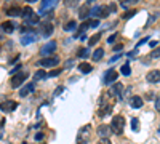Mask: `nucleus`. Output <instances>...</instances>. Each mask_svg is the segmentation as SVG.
<instances>
[{"label": "nucleus", "instance_id": "1", "mask_svg": "<svg viewBox=\"0 0 160 144\" xmlns=\"http://www.w3.org/2000/svg\"><path fill=\"white\" fill-rule=\"evenodd\" d=\"M21 16L24 18V21H26L27 26H35V24H39V15L34 13V10H32L31 7L23 8V15H21Z\"/></svg>", "mask_w": 160, "mask_h": 144}, {"label": "nucleus", "instance_id": "2", "mask_svg": "<svg viewBox=\"0 0 160 144\" xmlns=\"http://www.w3.org/2000/svg\"><path fill=\"white\" fill-rule=\"evenodd\" d=\"M110 130H112V133H115V134H122L123 130H125V119L122 117V115H115V117H112Z\"/></svg>", "mask_w": 160, "mask_h": 144}, {"label": "nucleus", "instance_id": "3", "mask_svg": "<svg viewBox=\"0 0 160 144\" xmlns=\"http://www.w3.org/2000/svg\"><path fill=\"white\" fill-rule=\"evenodd\" d=\"M90 134H91L90 125H83V127L79 130V133H77V144H88Z\"/></svg>", "mask_w": 160, "mask_h": 144}, {"label": "nucleus", "instance_id": "4", "mask_svg": "<svg viewBox=\"0 0 160 144\" xmlns=\"http://www.w3.org/2000/svg\"><path fill=\"white\" fill-rule=\"evenodd\" d=\"M59 64V58L58 56H46V58H42V59H39V63H37V66H40V67H54Z\"/></svg>", "mask_w": 160, "mask_h": 144}, {"label": "nucleus", "instance_id": "5", "mask_svg": "<svg viewBox=\"0 0 160 144\" xmlns=\"http://www.w3.org/2000/svg\"><path fill=\"white\" fill-rule=\"evenodd\" d=\"M27 72H18V74H15L13 77H11V88H19V86L27 80Z\"/></svg>", "mask_w": 160, "mask_h": 144}, {"label": "nucleus", "instance_id": "6", "mask_svg": "<svg viewBox=\"0 0 160 144\" xmlns=\"http://www.w3.org/2000/svg\"><path fill=\"white\" fill-rule=\"evenodd\" d=\"M53 31H54V26H53L50 21L40 23V26H39V34H40L42 37H50V35L53 34Z\"/></svg>", "mask_w": 160, "mask_h": 144}, {"label": "nucleus", "instance_id": "7", "mask_svg": "<svg viewBox=\"0 0 160 144\" xmlns=\"http://www.w3.org/2000/svg\"><path fill=\"white\" fill-rule=\"evenodd\" d=\"M56 42L54 40H51V42H48L46 45H43L42 48H40V56L42 58H46V56H51L54 51H56Z\"/></svg>", "mask_w": 160, "mask_h": 144}, {"label": "nucleus", "instance_id": "8", "mask_svg": "<svg viewBox=\"0 0 160 144\" xmlns=\"http://www.w3.org/2000/svg\"><path fill=\"white\" fill-rule=\"evenodd\" d=\"M56 2H58V0H42L40 8H39V15H45V13L51 11V8L56 5Z\"/></svg>", "mask_w": 160, "mask_h": 144}, {"label": "nucleus", "instance_id": "9", "mask_svg": "<svg viewBox=\"0 0 160 144\" xmlns=\"http://www.w3.org/2000/svg\"><path fill=\"white\" fill-rule=\"evenodd\" d=\"M117 77H119V72L115 69H109L106 74H104V83L106 85H112V83H115L117 82Z\"/></svg>", "mask_w": 160, "mask_h": 144}, {"label": "nucleus", "instance_id": "10", "mask_svg": "<svg viewBox=\"0 0 160 144\" xmlns=\"http://www.w3.org/2000/svg\"><path fill=\"white\" fill-rule=\"evenodd\" d=\"M123 91H125V86L122 85V83H119V82L112 83V88H110V94H114V96H117L119 99H122V98H123Z\"/></svg>", "mask_w": 160, "mask_h": 144}, {"label": "nucleus", "instance_id": "11", "mask_svg": "<svg viewBox=\"0 0 160 144\" xmlns=\"http://www.w3.org/2000/svg\"><path fill=\"white\" fill-rule=\"evenodd\" d=\"M96 133H98V136H99V138H109L110 134H112L110 125H106V123L99 125V127H98V130H96Z\"/></svg>", "mask_w": 160, "mask_h": 144}, {"label": "nucleus", "instance_id": "12", "mask_svg": "<svg viewBox=\"0 0 160 144\" xmlns=\"http://www.w3.org/2000/svg\"><path fill=\"white\" fill-rule=\"evenodd\" d=\"M37 34L32 31V32H26V34H23V37H21V43L23 45H29V43H34L35 40H37Z\"/></svg>", "mask_w": 160, "mask_h": 144}, {"label": "nucleus", "instance_id": "13", "mask_svg": "<svg viewBox=\"0 0 160 144\" xmlns=\"http://www.w3.org/2000/svg\"><path fill=\"white\" fill-rule=\"evenodd\" d=\"M16 107H18V103L15 101H3L0 104V111H3V112H13Z\"/></svg>", "mask_w": 160, "mask_h": 144}, {"label": "nucleus", "instance_id": "14", "mask_svg": "<svg viewBox=\"0 0 160 144\" xmlns=\"http://www.w3.org/2000/svg\"><path fill=\"white\" fill-rule=\"evenodd\" d=\"M146 80H147L149 83H158V82H160V71H158V69L150 71V72L146 75Z\"/></svg>", "mask_w": 160, "mask_h": 144}, {"label": "nucleus", "instance_id": "15", "mask_svg": "<svg viewBox=\"0 0 160 144\" xmlns=\"http://www.w3.org/2000/svg\"><path fill=\"white\" fill-rule=\"evenodd\" d=\"M143 104H144V99L141 98V96H131V98H130V106L133 109H141V107H143Z\"/></svg>", "mask_w": 160, "mask_h": 144}, {"label": "nucleus", "instance_id": "16", "mask_svg": "<svg viewBox=\"0 0 160 144\" xmlns=\"http://www.w3.org/2000/svg\"><path fill=\"white\" fill-rule=\"evenodd\" d=\"M34 90H35V83H34V82H31V83H27V85L24 86V88H21V90H19V96H21V98H26V96H27V94H31Z\"/></svg>", "mask_w": 160, "mask_h": 144}, {"label": "nucleus", "instance_id": "17", "mask_svg": "<svg viewBox=\"0 0 160 144\" xmlns=\"http://www.w3.org/2000/svg\"><path fill=\"white\" fill-rule=\"evenodd\" d=\"M6 15H8V16L16 18V16H21V15H23V10H21L19 7L13 5V7H10V8H6Z\"/></svg>", "mask_w": 160, "mask_h": 144}, {"label": "nucleus", "instance_id": "18", "mask_svg": "<svg viewBox=\"0 0 160 144\" xmlns=\"http://www.w3.org/2000/svg\"><path fill=\"white\" fill-rule=\"evenodd\" d=\"M90 15V3H85L79 8V18L80 19H87Z\"/></svg>", "mask_w": 160, "mask_h": 144}, {"label": "nucleus", "instance_id": "19", "mask_svg": "<svg viewBox=\"0 0 160 144\" xmlns=\"http://www.w3.org/2000/svg\"><path fill=\"white\" fill-rule=\"evenodd\" d=\"M110 112H112V104H104L99 109V115H101V117H107V115H110Z\"/></svg>", "mask_w": 160, "mask_h": 144}, {"label": "nucleus", "instance_id": "20", "mask_svg": "<svg viewBox=\"0 0 160 144\" xmlns=\"http://www.w3.org/2000/svg\"><path fill=\"white\" fill-rule=\"evenodd\" d=\"M79 71H80L82 74H90V72L93 71V67L90 66V63H80V64H79Z\"/></svg>", "mask_w": 160, "mask_h": 144}, {"label": "nucleus", "instance_id": "21", "mask_svg": "<svg viewBox=\"0 0 160 144\" xmlns=\"http://www.w3.org/2000/svg\"><path fill=\"white\" fill-rule=\"evenodd\" d=\"M2 29H3V32L11 34V32L15 31V24H13L11 21H5V23H2Z\"/></svg>", "mask_w": 160, "mask_h": 144}, {"label": "nucleus", "instance_id": "22", "mask_svg": "<svg viewBox=\"0 0 160 144\" xmlns=\"http://www.w3.org/2000/svg\"><path fill=\"white\" fill-rule=\"evenodd\" d=\"M102 56H104V50H102V48H98V50L93 51L91 59H93V61H99V59H102Z\"/></svg>", "mask_w": 160, "mask_h": 144}, {"label": "nucleus", "instance_id": "23", "mask_svg": "<svg viewBox=\"0 0 160 144\" xmlns=\"http://www.w3.org/2000/svg\"><path fill=\"white\" fill-rule=\"evenodd\" d=\"M99 38H101V34H95V35H91V37L88 38V45H90V46H95V45L99 42Z\"/></svg>", "mask_w": 160, "mask_h": 144}, {"label": "nucleus", "instance_id": "24", "mask_svg": "<svg viewBox=\"0 0 160 144\" xmlns=\"http://www.w3.org/2000/svg\"><path fill=\"white\" fill-rule=\"evenodd\" d=\"M75 27H77V23H75V21H69L67 24H64V26H63V29H64L66 32H69V31H74Z\"/></svg>", "mask_w": 160, "mask_h": 144}, {"label": "nucleus", "instance_id": "25", "mask_svg": "<svg viewBox=\"0 0 160 144\" xmlns=\"http://www.w3.org/2000/svg\"><path fill=\"white\" fill-rule=\"evenodd\" d=\"M120 72H122V75H130L131 74V67H130V64H123V66H122L120 67Z\"/></svg>", "mask_w": 160, "mask_h": 144}, {"label": "nucleus", "instance_id": "26", "mask_svg": "<svg viewBox=\"0 0 160 144\" xmlns=\"http://www.w3.org/2000/svg\"><path fill=\"white\" fill-rule=\"evenodd\" d=\"M34 77H35V80H43L45 77H46V74H45V71L43 69H39L35 74H34Z\"/></svg>", "mask_w": 160, "mask_h": 144}, {"label": "nucleus", "instance_id": "27", "mask_svg": "<svg viewBox=\"0 0 160 144\" xmlns=\"http://www.w3.org/2000/svg\"><path fill=\"white\" fill-rule=\"evenodd\" d=\"M138 2H139V0H122V7L128 8V7H131V5H136Z\"/></svg>", "mask_w": 160, "mask_h": 144}, {"label": "nucleus", "instance_id": "28", "mask_svg": "<svg viewBox=\"0 0 160 144\" xmlns=\"http://www.w3.org/2000/svg\"><path fill=\"white\" fill-rule=\"evenodd\" d=\"M90 51L87 50V48H79V51H77V56L79 58H88Z\"/></svg>", "mask_w": 160, "mask_h": 144}, {"label": "nucleus", "instance_id": "29", "mask_svg": "<svg viewBox=\"0 0 160 144\" xmlns=\"http://www.w3.org/2000/svg\"><path fill=\"white\" fill-rule=\"evenodd\" d=\"M79 2H80V0H64V5L69 7V8H74V7L79 5Z\"/></svg>", "mask_w": 160, "mask_h": 144}, {"label": "nucleus", "instance_id": "30", "mask_svg": "<svg viewBox=\"0 0 160 144\" xmlns=\"http://www.w3.org/2000/svg\"><path fill=\"white\" fill-rule=\"evenodd\" d=\"M101 15V7H93L90 10V16H99Z\"/></svg>", "mask_w": 160, "mask_h": 144}, {"label": "nucleus", "instance_id": "31", "mask_svg": "<svg viewBox=\"0 0 160 144\" xmlns=\"http://www.w3.org/2000/svg\"><path fill=\"white\" fill-rule=\"evenodd\" d=\"M109 15H110V11H109L107 5H106V7H101V15H99V16H101L102 19H104V18H107Z\"/></svg>", "mask_w": 160, "mask_h": 144}, {"label": "nucleus", "instance_id": "32", "mask_svg": "<svg viewBox=\"0 0 160 144\" xmlns=\"http://www.w3.org/2000/svg\"><path fill=\"white\" fill-rule=\"evenodd\" d=\"M61 72H63V69H59V67H54V69H51V71H50L48 77H58Z\"/></svg>", "mask_w": 160, "mask_h": 144}, {"label": "nucleus", "instance_id": "33", "mask_svg": "<svg viewBox=\"0 0 160 144\" xmlns=\"http://www.w3.org/2000/svg\"><path fill=\"white\" fill-rule=\"evenodd\" d=\"M88 26H90V27H98V26H99V19H90Z\"/></svg>", "mask_w": 160, "mask_h": 144}, {"label": "nucleus", "instance_id": "34", "mask_svg": "<svg viewBox=\"0 0 160 144\" xmlns=\"http://www.w3.org/2000/svg\"><path fill=\"white\" fill-rule=\"evenodd\" d=\"M138 119H131V130L133 131H138Z\"/></svg>", "mask_w": 160, "mask_h": 144}, {"label": "nucleus", "instance_id": "35", "mask_svg": "<svg viewBox=\"0 0 160 144\" xmlns=\"http://www.w3.org/2000/svg\"><path fill=\"white\" fill-rule=\"evenodd\" d=\"M135 15H136V10H131L130 13H125V15H123V18H125V19H130V18H133Z\"/></svg>", "mask_w": 160, "mask_h": 144}, {"label": "nucleus", "instance_id": "36", "mask_svg": "<svg viewBox=\"0 0 160 144\" xmlns=\"http://www.w3.org/2000/svg\"><path fill=\"white\" fill-rule=\"evenodd\" d=\"M150 56H152V58H160V46H158V48H155V50H154L152 53H150Z\"/></svg>", "mask_w": 160, "mask_h": 144}, {"label": "nucleus", "instance_id": "37", "mask_svg": "<svg viewBox=\"0 0 160 144\" xmlns=\"http://www.w3.org/2000/svg\"><path fill=\"white\" fill-rule=\"evenodd\" d=\"M107 8H109V11H110V13L117 11V5H115V3H109V5H107Z\"/></svg>", "mask_w": 160, "mask_h": 144}, {"label": "nucleus", "instance_id": "38", "mask_svg": "<svg viewBox=\"0 0 160 144\" xmlns=\"http://www.w3.org/2000/svg\"><path fill=\"white\" fill-rule=\"evenodd\" d=\"M147 42H149V37H144V38H141V40L138 42L136 46H141V45H144V43H147Z\"/></svg>", "mask_w": 160, "mask_h": 144}, {"label": "nucleus", "instance_id": "39", "mask_svg": "<svg viewBox=\"0 0 160 144\" xmlns=\"http://www.w3.org/2000/svg\"><path fill=\"white\" fill-rule=\"evenodd\" d=\"M96 144H112V142H110V141H109L107 138H101V139H99V141H98Z\"/></svg>", "mask_w": 160, "mask_h": 144}, {"label": "nucleus", "instance_id": "40", "mask_svg": "<svg viewBox=\"0 0 160 144\" xmlns=\"http://www.w3.org/2000/svg\"><path fill=\"white\" fill-rule=\"evenodd\" d=\"M155 109L157 112H160V96H157V99H155Z\"/></svg>", "mask_w": 160, "mask_h": 144}, {"label": "nucleus", "instance_id": "41", "mask_svg": "<svg viewBox=\"0 0 160 144\" xmlns=\"http://www.w3.org/2000/svg\"><path fill=\"white\" fill-rule=\"evenodd\" d=\"M120 56H122V55H115V56H112L109 63H115V61H119V59H120Z\"/></svg>", "mask_w": 160, "mask_h": 144}, {"label": "nucleus", "instance_id": "42", "mask_svg": "<svg viewBox=\"0 0 160 144\" xmlns=\"http://www.w3.org/2000/svg\"><path fill=\"white\" fill-rule=\"evenodd\" d=\"M63 90H64V86H58V88L54 90V96H58L59 93H63Z\"/></svg>", "mask_w": 160, "mask_h": 144}, {"label": "nucleus", "instance_id": "43", "mask_svg": "<svg viewBox=\"0 0 160 144\" xmlns=\"http://www.w3.org/2000/svg\"><path fill=\"white\" fill-rule=\"evenodd\" d=\"M115 38H117V34H114V35H110V37L107 38V42H109V43H114V40H115Z\"/></svg>", "mask_w": 160, "mask_h": 144}, {"label": "nucleus", "instance_id": "44", "mask_svg": "<svg viewBox=\"0 0 160 144\" xmlns=\"http://www.w3.org/2000/svg\"><path fill=\"white\" fill-rule=\"evenodd\" d=\"M35 139H37V141H42V139H43V133H37V134H35Z\"/></svg>", "mask_w": 160, "mask_h": 144}, {"label": "nucleus", "instance_id": "45", "mask_svg": "<svg viewBox=\"0 0 160 144\" xmlns=\"http://www.w3.org/2000/svg\"><path fill=\"white\" fill-rule=\"evenodd\" d=\"M149 45L152 46V48H155V46H157V40H150V42H149Z\"/></svg>", "mask_w": 160, "mask_h": 144}, {"label": "nucleus", "instance_id": "46", "mask_svg": "<svg viewBox=\"0 0 160 144\" xmlns=\"http://www.w3.org/2000/svg\"><path fill=\"white\" fill-rule=\"evenodd\" d=\"M122 48H123V46H122V45H117V46L114 48V51H120V50H122Z\"/></svg>", "mask_w": 160, "mask_h": 144}, {"label": "nucleus", "instance_id": "47", "mask_svg": "<svg viewBox=\"0 0 160 144\" xmlns=\"http://www.w3.org/2000/svg\"><path fill=\"white\" fill-rule=\"evenodd\" d=\"M72 63H74V61H72V59H69V61H67V64H66V67H71V66H72Z\"/></svg>", "mask_w": 160, "mask_h": 144}, {"label": "nucleus", "instance_id": "48", "mask_svg": "<svg viewBox=\"0 0 160 144\" xmlns=\"http://www.w3.org/2000/svg\"><path fill=\"white\" fill-rule=\"evenodd\" d=\"M26 2H29V3H32V2H39V0H26Z\"/></svg>", "mask_w": 160, "mask_h": 144}, {"label": "nucleus", "instance_id": "49", "mask_svg": "<svg viewBox=\"0 0 160 144\" xmlns=\"http://www.w3.org/2000/svg\"><path fill=\"white\" fill-rule=\"evenodd\" d=\"M0 136H2V127H0Z\"/></svg>", "mask_w": 160, "mask_h": 144}, {"label": "nucleus", "instance_id": "50", "mask_svg": "<svg viewBox=\"0 0 160 144\" xmlns=\"http://www.w3.org/2000/svg\"><path fill=\"white\" fill-rule=\"evenodd\" d=\"M90 2H95V0H88V3H90Z\"/></svg>", "mask_w": 160, "mask_h": 144}, {"label": "nucleus", "instance_id": "51", "mask_svg": "<svg viewBox=\"0 0 160 144\" xmlns=\"http://www.w3.org/2000/svg\"><path fill=\"white\" fill-rule=\"evenodd\" d=\"M158 133H160V128H158Z\"/></svg>", "mask_w": 160, "mask_h": 144}]
</instances>
